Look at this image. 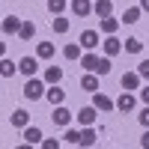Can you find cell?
I'll return each instance as SVG.
<instances>
[{"instance_id": "cell-1", "label": "cell", "mask_w": 149, "mask_h": 149, "mask_svg": "<svg viewBox=\"0 0 149 149\" xmlns=\"http://www.w3.org/2000/svg\"><path fill=\"white\" fill-rule=\"evenodd\" d=\"M78 63H81V69L95 72V74H102V78H104V74H110V66H113L107 54H104V57H98V54H93V51H90V54H81Z\"/></svg>"}, {"instance_id": "cell-2", "label": "cell", "mask_w": 149, "mask_h": 149, "mask_svg": "<svg viewBox=\"0 0 149 149\" xmlns=\"http://www.w3.org/2000/svg\"><path fill=\"white\" fill-rule=\"evenodd\" d=\"M21 93H24V98H30V102H39V98H45V81H39L33 74V78H27Z\"/></svg>"}, {"instance_id": "cell-3", "label": "cell", "mask_w": 149, "mask_h": 149, "mask_svg": "<svg viewBox=\"0 0 149 149\" xmlns=\"http://www.w3.org/2000/svg\"><path fill=\"white\" fill-rule=\"evenodd\" d=\"M93 104H95V110H98V113H110V110H116V102H113V98H107L104 93H93Z\"/></svg>"}, {"instance_id": "cell-4", "label": "cell", "mask_w": 149, "mask_h": 149, "mask_svg": "<svg viewBox=\"0 0 149 149\" xmlns=\"http://www.w3.org/2000/svg\"><path fill=\"white\" fill-rule=\"evenodd\" d=\"M72 116H74V113H72L66 104H57L54 113H51V122H54V125H60V128H66L69 122H72Z\"/></svg>"}, {"instance_id": "cell-5", "label": "cell", "mask_w": 149, "mask_h": 149, "mask_svg": "<svg viewBox=\"0 0 149 149\" xmlns=\"http://www.w3.org/2000/svg\"><path fill=\"white\" fill-rule=\"evenodd\" d=\"M18 72L24 78H33V74L39 72V57H21L18 60Z\"/></svg>"}, {"instance_id": "cell-6", "label": "cell", "mask_w": 149, "mask_h": 149, "mask_svg": "<svg viewBox=\"0 0 149 149\" xmlns=\"http://www.w3.org/2000/svg\"><path fill=\"white\" fill-rule=\"evenodd\" d=\"M134 107H137V95L128 93V90H122V95L116 98V110H122V113H131Z\"/></svg>"}, {"instance_id": "cell-7", "label": "cell", "mask_w": 149, "mask_h": 149, "mask_svg": "<svg viewBox=\"0 0 149 149\" xmlns=\"http://www.w3.org/2000/svg\"><path fill=\"white\" fill-rule=\"evenodd\" d=\"M78 42H81V48H84V51H95V48H98V42H102V36H98V30H84Z\"/></svg>"}, {"instance_id": "cell-8", "label": "cell", "mask_w": 149, "mask_h": 149, "mask_svg": "<svg viewBox=\"0 0 149 149\" xmlns=\"http://www.w3.org/2000/svg\"><path fill=\"white\" fill-rule=\"evenodd\" d=\"M69 9H72V15H78V18H90L93 15V0H72Z\"/></svg>"}, {"instance_id": "cell-9", "label": "cell", "mask_w": 149, "mask_h": 149, "mask_svg": "<svg viewBox=\"0 0 149 149\" xmlns=\"http://www.w3.org/2000/svg\"><path fill=\"white\" fill-rule=\"evenodd\" d=\"M95 116H98L95 104H86V107L78 110V122H81V125H95Z\"/></svg>"}, {"instance_id": "cell-10", "label": "cell", "mask_w": 149, "mask_h": 149, "mask_svg": "<svg viewBox=\"0 0 149 149\" xmlns=\"http://www.w3.org/2000/svg\"><path fill=\"white\" fill-rule=\"evenodd\" d=\"M0 27H3L6 36H18V30H21V18H18V15H6L3 21H0Z\"/></svg>"}, {"instance_id": "cell-11", "label": "cell", "mask_w": 149, "mask_h": 149, "mask_svg": "<svg viewBox=\"0 0 149 149\" xmlns=\"http://www.w3.org/2000/svg\"><path fill=\"white\" fill-rule=\"evenodd\" d=\"M140 81H143V78H140L137 72H125V74H122V78H119L122 90H128V93H131V90H140Z\"/></svg>"}, {"instance_id": "cell-12", "label": "cell", "mask_w": 149, "mask_h": 149, "mask_svg": "<svg viewBox=\"0 0 149 149\" xmlns=\"http://www.w3.org/2000/svg\"><path fill=\"white\" fill-rule=\"evenodd\" d=\"M45 98L51 102V107H57V104L66 102V90H60L57 84H51V90H45Z\"/></svg>"}, {"instance_id": "cell-13", "label": "cell", "mask_w": 149, "mask_h": 149, "mask_svg": "<svg viewBox=\"0 0 149 149\" xmlns=\"http://www.w3.org/2000/svg\"><path fill=\"white\" fill-rule=\"evenodd\" d=\"M21 137H24L27 146H36V143H42V131L36 125H27V128H21Z\"/></svg>"}, {"instance_id": "cell-14", "label": "cell", "mask_w": 149, "mask_h": 149, "mask_svg": "<svg viewBox=\"0 0 149 149\" xmlns=\"http://www.w3.org/2000/svg\"><path fill=\"white\" fill-rule=\"evenodd\" d=\"M93 15H98V18L113 15V0H95L93 3Z\"/></svg>"}, {"instance_id": "cell-15", "label": "cell", "mask_w": 149, "mask_h": 149, "mask_svg": "<svg viewBox=\"0 0 149 149\" xmlns=\"http://www.w3.org/2000/svg\"><path fill=\"white\" fill-rule=\"evenodd\" d=\"M95 140H98V131H95L93 125H84V128H81V140H78V146H95Z\"/></svg>"}, {"instance_id": "cell-16", "label": "cell", "mask_w": 149, "mask_h": 149, "mask_svg": "<svg viewBox=\"0 0 149 149\" xmlns=\"http://www.w3.org/2000/svg\"><path fill=\"white\" fill-rule=\"evenodd\" d=\"M15 74H18V63H12V60L9 57H0V78H15Z\"/></svg>"}, {"instance_id": "cell-17", "label": "cell", "mask_w": 149, "mask_h": 149, "mask_svg": "<svg viewBox=\"0 0 149 149\" xmlns=\"http://www.w3.org/2000/svg\"><path fill=\"white\" fill-rule=\"evenodd\" d=\"M81 90H84V93H95V90H98V74H95V72H86L84 78H81Z\"/></svg>"}, {"instance_id": "cell-18", "label": "cell", "mask_w": 149, "mask_h": 149, "mask_svg": "<svg viewBox=\"0 0 149 149\" xmlns=\"http://www.w3.org/2000/svg\"><path fill=\"white\" fill-rule=\"evenodd\" d=\"M98 21H102V33H104V36H113V33L119 30V24H122V21H119V18H113V15L98 18Z\"/></svg>"}, {"instance_id": "cell-19", "label": "cell", "mask_w": 149, "mask_h": 149, "mask_svg": "<svg viewBox=\"0 0 149 149\" xmlns=\"http://www.w3.org/2000/svg\"><path fill=\"white\" fill-rule=\"evenodd\" d=\"M9 122H12L15 128H27V125H30V113H27V110H12Z\"/></svg>"}, {"instance_id": "cell-20", "label": "cell", "mask_w": 149, "mask_h": 149, "mask_svg": "<svg viewBox=\"0 0 149 149\" xmlns=\"http://www.w3.org/2000/svg\"><path fill=\"white\" fill-rule=\"evenodd\" d=\"M54 54H57L54 42H39V45H36V57H39V60H51Z\"/></svg>"}, {"instance_id": "cell-21", "label": "cell", "mask_w": 149, "mask_h": 149, "mask_svg": "<svg viewBox=\"0 0 149 149\" xmlns=\"http://www.w3.org/2000/svg\"><path fill=\"white\" fill-rule=\"evenodd\" d=\"M122 51V39H116V36H107V39H104V54L107 57H116Z\"/></svg>"}, {"instance_id": "cell-22", "label": "cell", "mask_w": 149, "mask_h": 149, "mask_svg": "<svg viewBox=\"0 0 149 149\" xmlns=\"http://www.w3.org/2000/svg\"><path fill=\"white\" fill-rule=\"evenodd\" d=\"M140 15H143V9H140V6H131V9L122 12V18H119V21H122V24H137Z\"/></svg>"}, {"instance_id": "cell-23", "label": "cell", "mask_w": 149, "mask_h": 149, "mask_svg": "<svg viewBox=\"0 0 149 149\" xmlns=\"http://www.w3.org/2000/svg\"><path fill=\"white\" fill-rule=\"evenodd\" d=\"M60 81H63V69L60 66H48L45 69V84L51 86V84H60Z\"/></svg>"}, {"instance_id": "cell-24", "label": "cell", "mask_w": 149, "mask_h": 149, "mask_svg": "<svg viewBox=\"0 0 149 149\" xmlns=\"http://www.w3.org/2000/svg\"><path fill=\"white\" fill-rule=\"evenodd\" d=\"M122 51H125V54H140L143 51V42L137 39V36H128L125 45H122Z\"/></svg>"}, {"instance_id": "cell-25", "label": "cell", "mask_w": 149, "mask_h": 149, "mask_svg": "<svg viewBox=\"0 0 149 149\" xmlns=\"http://www.w3.org/2000/svg\"><path fill=\"white\" fill-rule=\"evenodd\" d=\"M18 36H21L24 42H30L33 36H36V24H33V21H21V30H18Z\"/></svg>"}, {"instance_id": "cell-26", "label": "cell", "mask_w": 149, "mask_h": 149, "mask_svg": "<svg viewBox=\"0 0 149 149\" xmlns=\"http://www.w3.org/2000/svg\"><path fill=\"white\" fill-rule=\"evenodd\" d=\"M51 27H54V33H60V36H63V33H69V27H72V24H69V18H63V15H54Z\"/></svg>"}, {"instance_id": "cell-27", "label": "cell", "mask_w": 149, "mask_h": 149, "mask_svg": "<svg viewBox=\"0 0 149 149\" xmlns=\"http://www.w3.org/2000/svg\"><path fill=\"white\" fill-rule=\"evenodd\" d=\"M63 57H66V60H81V42H78V45L69 42V45L63 48Z\"/></svg>"}, {"instance_id": "cell-28", "label": "cell", "mask_w": 149, "mask_h": 149, "mask_svg": "<svg viewBox=\"0 0 149 149\" xmlns=\"http://www.w3.org/2000/svg\"><path fill=\"white\" fill-rule=\"evenodd\" d=\"M66 0H48V12H51V15H63L66 12Z\"/></svg>"}, {"instance_id": "cell-29", "label": "cell", "mask_w": 149, "mask_h": 149, "mask_svg": "<svg viewBox=\"0 0 149 149\" xmlns=\"http://www.w3.org/2000/svg\"><path fill=\"white\" fill-rule=\"evenodd\" d=\"M63 140H66L69 146H78V140H81V131H78V128H69V125H66V134H63Z\"/></svg>"}, {"instance_id": "cell-30", "label": "cell", "mask_w": 149, "mask_h": 149, "mask_svg": "<svg viewBox=\"0 0 149 149\" xmlns=\"http://www.w3.org/2000/svg\"><path fill=\"white\" fill-rule=\"evenodd\" d=\"M137 74L149 81V60H140V63H137Z\"/></svg>"}, {"instance_id": "cell-31", "label": "cell", "mask_w": 149, "mask_h": 149, "mask_svg": "<svg viewBox=\"0 0 149 149\" xmlns=\"http://www.w3.org/2000/svg\"><path fill=\"white\" fill-rule=\"evenodd\" d=\"M137 122H140L143 128H149V104H146V107L140 110V113H137Z\"/></svg>"}, {"instance_id": "cell-32", "label": "cell", "mask_w": 149, "mask_h": 149, "mask_svg": "<svg viewBox=\"0 0 149 149\" xmlns=\"http://www.w3.org/2000/svg\"><path fill=\"white\" fill-rule=\"evenodd\" d=\"M39 146H42V149H60V140H57V137H48V140L42 137V143H39Z\"/></svg>"}, {"instance_id": "cell-33", "label": "cell", "mask_w": 149, "mask_h": 149, "mask_svg": "<svg viewBox=\"0 0 149 149\" xmlns=\"http://www.w3.org/2000/svg\"><path fill=\"white\" fill-rule=\"evenodd\" d=\"M140 102L149 104V86H140Z\"/></svg>"}, {"instance_id": "cell-34", "label": "cell", "mask_w": 149, "mask_h": 149, "mask_svg": "<svg viewBox=\"0 0 149 149\" xmlns=\"http://www.w3.org/2000/svg\"><path fill=\"white\" fill-rule=\"evenodd\" d=\"M140 146H143V149H149V128L143 131V137H140Z\"/></svg>"}, {"instance_id": "cell-35", "label": "cell", "mask_w": 149, "mask_h": 149, "mask_svg": "<svg viewBox=\"0 0 149 149\" xmlns=\"http://www.w3.org/2000/svg\"><path fill=\"white\" fill-rule=\"evenodd\" d=\"M140 9H143V12H149V0H140Z\"/></svg>"}, {"instance_id": "cell-36", "label": "cell", "mask_w": 149, "mask_h": 149, "mask_svg": "<svg viewBox=\"0 0 149 149\" xmlns=\"http://www.w3.org/2000/svg\"><path fill=\"white\" fill-rule=\"evenodd\" d=\"M6 54V42H0V57H3Z\"/></svg>"}]
</instances>
